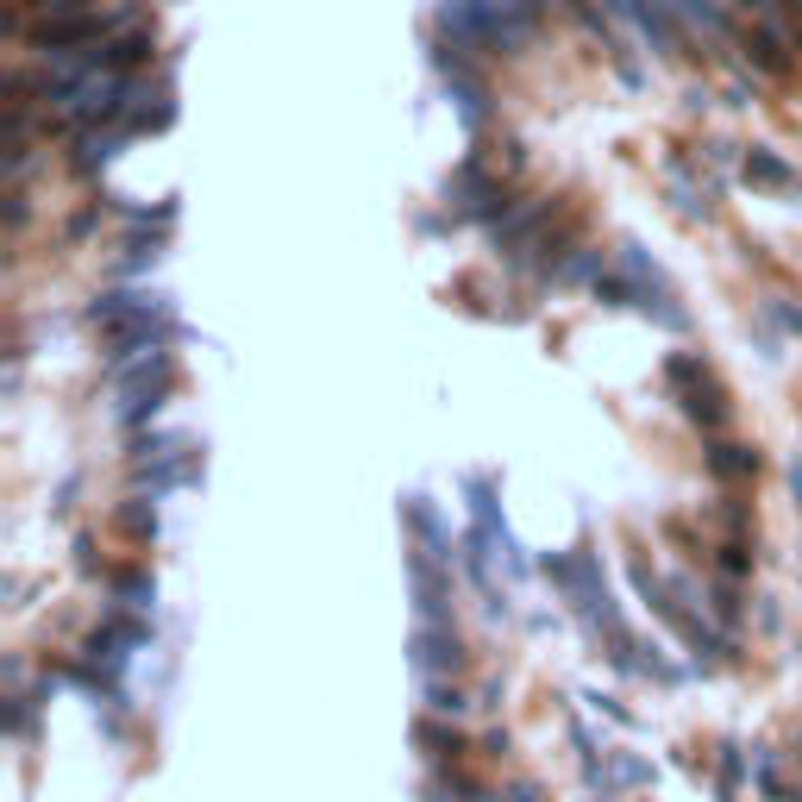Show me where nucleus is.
Masks as SVG:
<instances>
[{
	"label": "nucleus",
	"instance_id": "nucleus-1",
	"mask_svg": "<svg viewBox=\"0 0 802 802\" xmlns=\"http://www.w3.org/2000/svg\"><path fill=\"white\" fill-rule=\"evenodd\" d=\"M414 665L427 671V677H439V671H464V646H458V633L452 627H439V621H427L414 633Z\"/></svg>",
	"mask_w": 802,
	"mask_h": 802
},
{
	"label": "nucleus",
	"instance_id": "nucleus-2",
	"mask_svg": "<svg viewBox=\"0 0 802 802\" xmlns=\"http://www.w3.org/2000/svg\"><path fill=\"white\" fill-rule=\"evenodd\" d=\"M683 414H690L696 427H709V433H715V427H727V395L709 383V370L683 383Z\"/></svg>",
	"mask_w": 802,
	"mask_h": 802
},
{
	"label": "nucleus",
	"instance_id": "nucleus-3",
	"mask_svg": "<svg viewBox=\"0 0 802 802\" xmlns=\"http://www.w3.org/2000/svg\"><path fill=\"white\" fill-rule=\"evenodd\" d=\"M709 470L721 483H746V477H759V452L752 445H709Z\"/></svg>",
	"mask_w": 802,
	"mask_h": 802
},
{
	"label": "nucleus",
	"instance_id": "nucleus-4",
	"mask_svg": "<svg viewBox=\"0 0 802 802\" xmlns=\"http://www.w3.org/2000/svg\"><path fill=\"white\" fill-rule=\"evenodd\" d=\"M746 176L765 182V188H784V182H790V163L771 157V151H752V157H746Z\"/></svg>",
	"mask_w": 802,
	"mask_h": 802
},
{
	"label": "nucleus",
	"instance_id": "nucleus-5",
	"mask_svg": "<svg viewBox=\"0 0 802 802\" xmlns=\"http://www.w3.org/2000/svg\"><path fill=\"white\" fill-rule=\"evenodd\" d=\"M113 589L126 596V608H151V596H157L145 571H113Z\"/></svg>",
	"mask_w": 802,
	"mask_h": 802
},
{
	"label": "nucleus",
	"instance_id": "nucleus-6",
	"mask_svg": "<svg viewBox=\"0 0 802 802\" xmlns=\"http://www.w3.org/2000/svg\"><path fill=\"white\" fill-rule=\"evenodd\" d=\"M414 740H420V746H433L439 759H458V752H464V740H458V734H445V727H433V721H420V727H414Z\"/></svg>",
	"mask_w": 802,
	"mask_h": 802
},
{
	"label": "nucleus",
	"instance_id": "nucleus-7",
	"mask_svg": "<svg viewBox=\"0 0 802 802\" xmlns=\"http://www.w3.org/2000/svg\"><path fill=\"white\" fill-rule=\"evenodd\" d=\"M608 777H615V784H652V765H640V759H627V752H615V759H608Z\"/></svg>",
	"mask_w": 802,
	"mask_h": 802
},
{
	"label": "nucleus",
	"instance_id": "nucleus-8",
	"mask_svg": "<svg viewBox=\"0 0 802 802\" xmlns=\"http://www.w3.org/2000/svg\"><path fill=\"white\" fill-rule=\"evenodd\" d=\"M427 702H433V709H439V715H464V709H470V702H464V696L452 690V683H439V677L427 683Z\"/></svg>",
	"mask_w": 802,
	"mask_h": 802
},
{
	"label": "nucleus",
	"instance_id": "nucleus-9",
	"mask_svg": "<svg viewBox=\"0 0 802 802\" xmlns=\"http://www.w3.org/2000/svg\"><path fill=\"white\" fill-rule=\"evenodd\" d=\"M715 564H721L727 577H746V571H752V552H746V539H727V546H721V558H715Z\"/></svg>",
	"mask_w": 802,
	"mask_h": 802
},
{
	"label": "nucleus",
	"instance_id": "nucleus-10",
	"mask_svg": "<svg viewBox=\"0 0 802 802\" xmlns=\"http://www.w3.org/2000/svg\"><path fill=\"white\" fill-rule=\"evenodd\" d=\"M709 608H715V621H740V596H734V589H715Z\"/></svg>",
	"mask_w": 802,
	"mask_h": 802
},
{
	"label": "nucleus",
	"instance_id": "nucleus-11",
	"mask_svg": "<svg viewBox=\"0 0 802 802\" xmlns=\"http://www.w3.org/2000/svg\"><path fill=\"white\" fill-rule=\"evenodd\" d=\"M489 802H539V790L533 784H508L502 796H489Z\"/></svg>",
	"mask_w": 802,
	"mask_h": 802
},
{
	"label": "nucleus",
	"instance_id": "nucleus-12",
	"mask_svg": "<svg viewBox=\"0 0 802 802\" xmlns=\"http://www.w3.org/2000/svg\"><path fill=\"white\" fill-rule=\"evenodd\" d=\"M790 489H796V508H802V464H790Z\"/></svg>",
	"mask_w": 802,
	"mask_h": 802
}]
</instances>
